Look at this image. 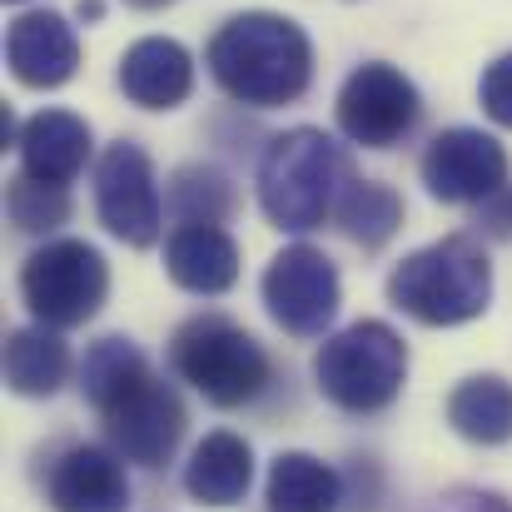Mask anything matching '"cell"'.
Here are the masks:
<instances>
[{
    "mask_svg": "<svg viewBox=\"0 0 512 512\" xmlns=\"http://www.w3.org/2000/svg\"><path fill=\"white\" fill-rule=\"evenodd\" d=\"M80 393L85 403L100 413L110 448L125 463L140 468H160L170 463L179 438H184V403L165 378H155L150 358L125 339V334H105L85 348L80 363Z\"/></svg>",
    "mask_w": 512,
    "mask_h": 512,
    "instance_id": "1",
    "label": "cell"
},
{
    "mask_svg": "<svg viewBox=\"0 0 512 512\" xmlns=\"http://www.w3.org/2000/svg\"><path fill=\"white\" fill-rule=\"evenodd\" d=\"M214 85L254 110L294 105L314 80V45L299 20L274 10H244L224 20L204 50Z\"/></svg>",
    "mask_w": 512,
    "mask_h": 512,
    "instance_id": "2",
    "label": "cell"
},
{
    "mask_svg": "<svg viewBox=\"0 0 512 512\" xmlns=\"http://www.w3.org/2000/svg\"><path fill=\"white\" fill-rule=\"evenodd\" d=\"M348 155L334 135L299 125L269 140L259 160V209L274 229L309 234L329 214H339V199L348 189Z\"/></svg>",
    "mask_w": 512,
    "mask_h": 512,
    "instance_id": "3",
    "label": "cell"
},
{
    "mask_svg": "<svg viewBox=\"0 0 512 512\" xmlns=\"http://www.w3.org/2000/svg\"><path fill=\"white\" fill-rule=\"evenodd\" d=\"M388 304L428 329H458L488 314L493 304V264L488 249L468 234H448L418 254H408L388 274Z\"/></svg>",
    "mask_w": 512,
    "mask_h": 512,
    "instance_id": "4",
    "label": "cell"
},
{
    "mask_svg": "<svg viewBox=\"0 0 512 512\" xmlns=\"http://www.w3.org/2000/svg\"><path fill=\"white\" fill-rule=\"evenodd\" d=\"M170 368L214 408H244L269 388V353L224 314H199L170 339Z\"/></svg>",
    "mask_w": 512,
    "mask_h": 512,
    "instance_id": "5",
    "label": "cell"
},
{
    "mask_svg": "<svg viewBox=\"0 0 512 512\" xmlns=\"http://www.w3.org/2000/svg\"><path fill=\"white\" fill-rule=\"evenodd\" d=\"M314 383L343 413H383L408 383V343L383 319H358L324 339L314 358Z\"/></svg>",
    "mask_w": 512,
    "mask_h": 512,
    "instance_id": "6",
    "label": "cell"
},
{
    "mask_svg": "<svg viewBox=\"0 0 512 512\" xmlns=\"http://www.w3.org/2000/svg\"><path fill=\"white\" fill-rule=\"evenodd\" d=\"M105 294L110 264L85 239H50L20 264V299L35 314V324L80 329L105 309Z\"/></svg>",
    "mask_w": 512,
    "mask_h": 512,
    "instance_id": "7",
    "label": "cell"
},
{
    "mask_svg": "<svg viewBox=\"0 0 512 512\" xmlns=\"http://www.w3.org/2000/svg\"><path fill=\"white\" fill-rule=\"evenodd\" d=\"M264 309L269 319L294 334V339H319L334 319H339V304H343V284H339V269L324 249L314 244H289L269 259L264 269Z\"/></svg>",
    "mask_w": 512,
    "mask_h": 512,
    "instance_id": "8",
    "label": "cell"
},
{
    "mask_svg": "<svg viewBox=\"0 0 512 512\" xmlns=\"http://www.w3.org/2000/svg\"><path fill=\"white\" fill-rule=\"evenodd\" d=\"M339 130L363 145V150H393L403 135H413L418 115H423V100H418V85L388 65V60H368L358 65L339 90Z\"/></svg>",
    "mask_w": 512,
    "mask_h": 512,
    "instance_id": "9",
    "label": "cell"
},
{
    "mask_svg": "<svg viewBox=\"0 0 512 512\" xmlns=\"http://www.w3.org/2000/svg\"><path fill=\"white\" fill-rule=\"evenodd\" d=\"M95 214L130 249H150L160 239V224H165L160 184H155L150 155L135 140H115L100 155V165H95Z\"/></svg>",
    "mask_w": 512,
    "mask_h": 512,
    "instance_id": "10",
    "label": "cell"
},
{
    "mask_svg": "<svg viewBox=\"0 0 512 512\" xmlns=\"http://www.w3.org/2000/svg\"><path fill=\"white\" fill-rule=\"evenodd\" d=\"M423 184L443 204H483L508 184V150L483 130H443L423 150Z\"/></svg>",
    "mask_w": 512,
    "mask_h": 512,
    "instance_id": "11",
    "label": "cell"
},
{
    "mask_svg": "<svg viewBox=\"0 0 512 512\" xmlns=\"http://www.w3.org/2000/svg\"><path fill=\"white\" fill-rule=\"evenodd\" d=\"M45 498L55 512H130L125 458L100 443H70L45 473Z\"/></svg>",
    "mask_w": 512,
    "mask_h": 512,
    "instance_id": "12",
    "label": "cell"
},
{
    "mask_svg": "<svg viewBox=\"0 0 512 512\" xmlns=\"http://www.w3.org/2000/svg\"><path fill=\"white\" fill-rule=\"evenodd\" d=\"M5 65L25 90H60L80 70V35L55 10H25L10 20Z\"/></svg>",
    "mask_w": 512,
    "mask_h": 512,
    "instance_id": "13",
    "label": "cell"
},
{
    "mask_svg": "<svg viewBox=\"0 0 512 512\" xmlns=\"http://www.w3.org/2000/svg\"><path fill=\"white\" fill-rule=\"evenodd\" d=\"M120 90L140 110H179L194 90V55L170 35H145L120 55Z\"/></svg>",
    "mask_w": 512,
    "mask_h": 512,
    "instance_id": "14",
    "label": "cell"
},
{
    "mask_svg": "<svg viewBox=\"0 0 512 512\" xmlns=\"http://www.w3.org/2000/svg\"><path fill=\"white\" fill-rule=\"evenodd\" d=\"M165 274L184 294H229L239 284V244L219 224H179L165 239Z\"/></svg>",
    "mask_w": 512,
    "mask_h": 512,
    "instance_id": "15",
    "label": "cell"
},
{
    "mask_svg": "<svg viewBox=\"0 0 512 512\" xmlns=\"http://www.w3.org/2000/svg\"><path fill=\"white\" fill-rule=\"evenodd\" d=\"M249 483H254V448L239 433L219 428V433H204L194 443V453L184 463V493L194 503L234 508V503H244Z\"/></svg>",
    "mask_w": 512,
    "mask_h": 512,
    "instance_id": "16",
    "label": "cell"
},
{
    "mask_svg": "<svg viewBox=\"0 0 512 512\" xmlns=\"http://www.w3.org/2000/svg\"><path fill=\"white\" fill-rule=\"evenodd\" d=\"M20 170L35 174V179H50V184H70L75 174L85 170L95 140H90V125L70 110H40L20 125Z\"/></svg>",
    "mask_w": 512,
    "mask_h": 512,
    "instance_id": "17",
    "label": "cell"
},
{
    "mask_svg": "<svg viewBox=\"0 0 512 512\" xmlns=\"http://www.w3.org/2000/svg\"><path fill=\"white\" fill-rule=\"evenodd\" d=\"M70 348L60 339V329L35 324V329H15L5 343V388L20 398H55L70 383Z\"/></svg>",
    "mask_w": 512,
    "mask_h": 512,
    "instance_id": "18",
    "label": "cell"
},
{
    "mask_svg": "<svg viewBox=\"0 0 512 512\" xmlns=\"http://www.w3.org/2000/svg\"><path fill=\"white\" fill-rule=\"evenodd\" d=\"M448 423L478 448L512 443V383L503 373H473L448 393Z\"/></svg>",
    "mask_w": 512,
    "mask_h": 512,
    "instance_id": "19",
    "label": "cell"
},
{
    "mask_svg": "<svg viewBox=\"0 0 512 512\" xmlns=\"http://www.w3.org/2000/svg\"><path fill=\"white\" fill-rule=\"evenodd\" d=\"M269 512H339L343 478L314 453H279L269 463Z\"/></svg>",
    "mask_w": 512,
    "mask_h": 512,
    "instance_id": "20",
    "label": "cell"
},
{
    "mask_svg": "<svg viewBox=\"0 0 512 512\" xmlns=\"http://www.w3.org/2000/svg\"><path fill=\"white\" fill-rule=\"evenodd\" d=\"M339 229L358 249H383L403 229V199L393 184L378 179H353L339 199Z\"/></svg>",
    "mask_w": 512,
    "mask_h": 512,
    "instance_id": "21",
    "label": "cell"
},
{
    "mask_svg": "<svg viewBox=\"0 0 512 512\" xmlns=\"http://www.w3.org/2000/svg\"><path fill=\"white\" fill-rule=\"evenodd\" d=\"M5 214L25 234H50L70 219V194H65V184H50V179H35V174L20 170L5 189Z\"/></svg>",
    "mask_w": 512,
    "mask_h": 512,
    "instance_id": "22",
    "label": "cell"
},
{
    "mask_svg": "<svg viewBox=\"0 0 512 512\" xmlns=\"http://www.w3.org/2000/svg\"><path fill=\"white\" fill-rule=\"evenodd\" d=\"M170 199H174L179 224H224L229 209H234L229 179L219 170H209V165H184V170L174 174Z\"/></svg>",
    "mask_w": 512,
    "mask_h": 512,
    "instance_id": "23",
    "label": "cell"
},
{
    "mask_svg": "<svg viewBox=\"0 0 512 512\" xmlns=\"http://www.w3.org/2000/svg\"><path fill=\"white\" fill-rule=\"evenodd\" d=\"M478 95H483L488 120H493V125H503V130H512V50L508 55H498V60L483 70Z\"/></svg>",
    "mask_w": 512,
    "mask_h": 512,
    "instance_id": "24",
    "label": "cell"
},
{
    "mask_svg": "<svg viewBox=\"0 0 512 512\" xmlns=\"http://www.w3.org/2000/svg\"><path fill=\"white\" fill-rule=\"evenodd\" d=\"M428 512H512V503L498 498V493H483V488H453Z\"/></svg>",
    "mask_w": 512,
    "mask_h": 512,
    "instance_id": "25",
    "label": "cell"
},
{
    "mask_svg": "<svg viewBox=\"0 0 512 512\" xmlns=\"http://www.w3.org/2000/svg\"><path fill=\"white\" fill-rule=\"evenodd\" d=\"M80 15L85 20H100V0H80Z\"/></svg>",
    "mask_w": 512,
    "mask_h": 512,
    "instance_id": "26",
    "label": "cell"
},
{
    "mask_svg": "<svg viewBox=\"0 0 512 512\" xmlns=\"http://www.w3.org/2000/svg\"><path fill=\"white\" fill-rule=\"evenodd\" d=\"M135 10H160V5H170V0H130Z\"/></svg>",
    "mask_w": 512,
    "mask_h": 512,
    "instance_id": "27",
    "label": "cell"
}]
</instances>
